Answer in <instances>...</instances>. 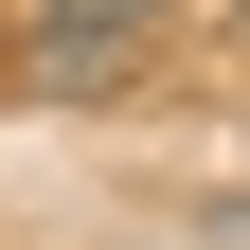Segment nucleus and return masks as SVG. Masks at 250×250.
Here are the masks:
<instances>
[{
	"label": "nucleus",
	"mask_w": 250,
	"mask_h": 250,
	"mask_svg": "<svg viewBox=\"0 0 250 250\" xmlns=\"http://www.w3.org/2000/svg\"><path fill=\"white\" fill-rule=\"evenodd\" d=\"M232 54H250V0H232Z\"/></svg>",
	"instance_id": "f03ea898"
},
{
	"label": "nucleus",
	"mask_w": 250,
	"mask_h": 250,
	"mask_svg": "<svg viewBox=\"0 0 250 250\" xmlns=\"http://www.w3.org/2000/svg\"><path fill=\"white\" fill-rule=\"evenodd\" d=\"M0 36H18V0H0Z\"/></svg>",
	"instance_id": "7ed1b4c3"
},
{
	"label": "nucleus",
	"mask_w": 250,
	"mask_h": 250,
	"mask_svg": "<svg viewBox=\"0 0 250 250\" xmlns=\"http://www.w3.org/2000/svg\"><path fill=\"white\" fill-rule=\"evenodd\" d=\"M161 18H179V0H18V89H54V107H125Z\"/></svg>",
	"instance_id": "f257e3e1"
}]
</instances>
